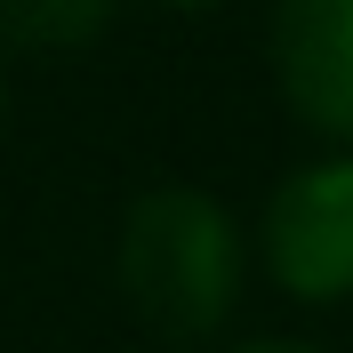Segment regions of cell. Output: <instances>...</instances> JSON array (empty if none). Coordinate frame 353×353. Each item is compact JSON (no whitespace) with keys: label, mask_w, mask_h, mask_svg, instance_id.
Returning <instances> with one entry per match:
<instances>
[{"label":"cell","mask_w":353,"mask_h":353,"mask_svg":"<svg viewBox=\"0 0 353 353\" xmlns=\"http://www.w3.org/2000/svg\"><path fill=\"white\" fill-rule=\"evenodd\" d=\"M112 265H121V297L137 305V321L193 345V337H217L233 321L241 281H249V241L217 193L153 185L129 201Z\"/></svg>","instance_id":"6da1fadb"},{"label":"cell","mask_w":353,"mask_h":353,"mask_svg":"<svg viewBox=\"0 0 353 353\" xmlns=\"http://www.w3.org/2000/svg\"><path fill=\"white\" fill-rule=\"evenodd\" d=\"M265 273L297 305H345L353 297V153H321L273 185L257 225Z\"/></svg>","instance_id":"7a4b0ae2"},{"label":"cell","mask_w":353,"mask_h":353,"mask_svg":"<svg viewBox=\"0 0 353 353\" xmlns=\"http://www.w3.org/2000/svg\"><path fill=\"white\" fill-rule=\"evenodd\" d=\"M273 81L321 145L353 153V0H273Z\"/></svg>","instance_id":"3957f363"},{"label":"cell","mask_w":353,"mask_h":353,"mask_svg":"<svg viewBox=\"0 0 353 353\" xmlns=\"http://www.w3.org/2000/svg\"><path fill=\"white\" fill-rule=\"evenodd\" d=\"M112 0H0V32L17 48H81L97 41Z\"/></svg>","instance_id":"277c9868"},{"label":"cell","mask_w":353,"mask_h":353,"mask_svg":"<svg viewBox=\"0 0 353 353\" xmlns=\"http://www.w3.org/2000/svg\"><path fill=\"white\" fill-rule=\"evenodd\" d=\"M233 353H330V345H313V337H249Z\"/></svg>","instance_id":"5b68a950"},{"label":"cell","mask_w":353,"mask_h":353,"mask_svg":"<svg viewBox=\"0 0 353 353\" xmlns=\"http://www.w3.org/2000/svg\"><path fill=\"white\" fill-rule=\"evenodd\" d=\"M153 8H225V0H153Z\"/></svg>","instance_id":"8992f818"},{"label":"cell","mask_w":353,"mask_h":353,"mask_svg":"<svg viewBox=\"0 0 353 353\" xmlns=\"http://www.w3.org/2000/svg\"><path fill=\"white\" fill-rule=\"evenodd\" d=\"M0 105H8V81H0Z\"/></svg>","instance_id":"52a82bcc"}]
</instances>
